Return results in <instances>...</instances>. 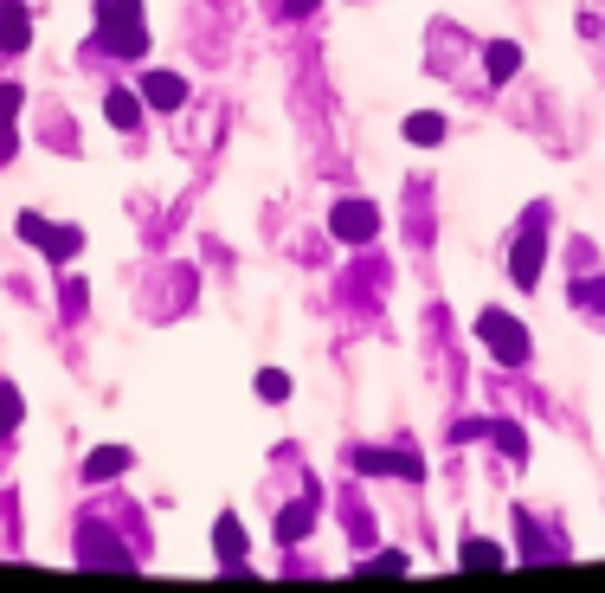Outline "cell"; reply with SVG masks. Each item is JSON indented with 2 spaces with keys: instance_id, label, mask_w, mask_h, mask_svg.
Here are the masks:
<instances>
[{
  "instance_id": "obj_1",
  "label": "cell",
  "mask_w": 605,
  "mask_h": 593,
  "mask_svg": "<svg viewBox=\"0 0 605 593\" xmlns=\"http://www.w3.org/2000/svg\"><path fill=\"white\" fill-rule=\"evenodd\" d=\"M97 52L110 59H148V20L142 0H97Z\"/></svg>"
},
{
  "instance_id": "obj_2",
  "label": "cell",
  "mask_w": 605,
  "mask_h": 593,
  "mask_svg": "<svg viewBox=\"0 0 605 593\" xmlns=\"http://www.w3.org/2000/svg\"><path fill=\"white\" fill-rule=\"evenodd\" d=\"M476 336H483V349H489L503 368H522V362L535 355L529 323H522V316H509V310H483V316H476Z\"/></svg>"
},
{
  "instance_id": "obj_3",
  "label": "cell",
  "mask_w": 605,
  "mask_h": 593,
  "mask_svg": "<svg viewBox=\"0 0 605 593\" xmlns=\"http://www.w3.org/2000/svg\"><path fill=\"white\" fill-rule=\"evenodd\" d=\"M541 265H547V226H541V207H535L529 226L516 232V245H509V278H516V291H535Z\"/></svg>"
},
{
  "instance_id": "obj_4",
  "label": "cell",
  "mask_w": 605,
  "mask_h": 593,
  "mask_svg": "<svg viewBox=\"0 0 605 593\" xmlns=\"http://www.w3.org/2000/svg\"><path fill=\"white\" fill-rule=\"evenodd\" d=\"M348 471H367V477H425V458L400 445V451H380V445H348Z\"/></svg>"
},
{
  "instance_id": "obj_5",
  "label": "cell",
  "mask_w": 605,
  "mask_h": 593,
  "mask_svg": "<svg viewBox=\"0 0 605 593\" xmlns=\"http://www.w3.org/2000/svg\"><path fill=\"white\" fill-rule=\"evenodd\" d=\"M329 232H336L341 245H367V239L380 232V207H374V201H336Z\"/></svg>"
},
{
  "instance_id": "obj_6",
  "label": "cell",
  "mask_w": 605,
  "mask_h": 593,
  "mask_svg": "<svg viewBox=\"0 0 605 593\" xmlns=\"http://www.w3.org/2000/svg\"><path fill=\"white\" fill-rule=\"evenodd\" d=\"M213 555H219V568H226V574H239V568H245V555H252V535H245V522L232 517V510L213 522Z\"/></svg>"
},
{
  "instance_id": "obj_7",
  "label": "cell",
  "mask_w": 605,
  "mask_h": 593,
  "mask_svg": "<svg viewBox=\"0 0 605 593\" xmlns=\"http://www.w3.org/2000/svg\"><path fill=\"white\" fill-rule=\"evenodd\" d=\"M135 90H142V104H148V110H181V104H187V77H181V72H142Z\"/></svg>"
},
{
  "instance_id": "obj_8",
  "label": "cell",
  "mask_w": 605,
  "mask_h": 593,
  "mask_svg": "<svg viewBox=\"0 0 605 593\" xmlns=\"http://www.w3.org/2000/svg\"><path fill=\"white\" fill-rule=\"evenodd\" d=\"M26 46H33V13H26V0H0V52L20 59Z\"/></svg>"
},
{
  "instance_id": "obj_9",
  "label": "cell",
  "mask_w": 605,
  "mask_h": 593,
  "mask_svg": "<svg viewBox=\"0 0 605 593\" xmlns=\"http://www.w3.org/2000/svg\"><path fill=\"white\" fill-rule=\"evenodd\" d=\"M310 529H316V491H303L297 504H283V510H277V542H283V548H297Z\"/></svg>"
},
{
  "instance_id": "obj_10",
  "label": "cell",
  "mask_w": 605,
  "mask_h": 593,
  "mask_svg": "<svg viewBox=\"0 0 605 593\" xmlns=\"http://www.w3.org/2000/svg\"><path fill=\"white\" fill-rule=\"evenodd\" d=\"M20 104H26V90L20 84H0V161L20 155Z\"/></svg>"
},
{
  "instance_id": "obj_11",
  "label": "cell",
  "mask_w": 605,
  "mask_h": 593,
  "mask_svg": "<svg viewBox=\"0 0 605 593\" xmlns=\"http://www.w3.org/2000/svg\"><path fill=\"white\" fill-rule=\"evenodd\" d=\"M483 72H489V84H509V77L522 72V46L516 39H489L483 46Z\"/></svg>"
},
{
  "instance_id": "obj_12",
  "label": "cell",
  "mask_w": 605,
  "mask_h": 593,
  "mask_svg": "<svg viewBox=\"0 0 605 593\" xmlns=\"http://www.w3.org/2000/svg\"><path fill=\"white\" fill-rule=\"evenodd\" d=\"M130 464H135L130 445H97V451L84 458V477H90V484H97V477H123Z\"/></svg>"
},
{
  "instance_id": "obj_13",
  "label": "cell",
  "mask_w": 605,
  "mask_h": 593,
  "mask_svg": "<svg viewBox=\"0 0 605 593\" xmlns=\"http://www.w3.org/2000/svg\"><path fill=\"white\" fill-rule=\"evenodd\" d=\"M142 110H148L142 90H110V97H104V117H110L117 130H142Z\"/></svg>"
},
{
  "instance_id": "obj_14",
  "label": "cell",
  "mask_w": 605,
  "mask_h": 593,
  "mask_svg": "<svg viewBox=\"0 0 605 593\" xmlns=\"http://www.w3.org/2000/svg\"><path fill=\"white\" fill-rule=\"evenodd\" d=\"M39 252H46L52 265H71V258L84 252V232H77V226H46V239H39Z\"/></svg>"
},
{
  "instance_id": "obj_15",
  "label": "cell",
  "mask_w": 605,
  "mask_h": 593,
  "mask_svg": "<svg viewBox=\"0 0 605 593\" xmlns=\"http://www.w3.org/2000/svg\"><path fill=\"white\" fill-rule=\"evenodd\" d=\"M406 143L438 148L445 143V117H438V110H412V117H406Z\"/></svg>"
},
{
  "instance_id": "obj_16",
  "label": "cell",
  "mask_w": 605,
  "mask_h": 593,
  "mask_svg": "<svg viewBox=\"0 0 605 593\" xmlns=\"http://www.w3.org/2000/svg\"><path fill=\"white\" fill-rule=\"evenodd\" d=\"M458 561H464V568H503L509 555H503V542H483V535H476V542L458 548Z\"/></svg>"
},
{
  "instance_id": "obj_17",
  "label": "cell",
  "mask_w": 605,
  "mask_h": 593,
  "mask_svg": "<svg viewBox=\"0 0 605 593\" xmlns=\"http://www.w3.org/2000/svg\"><path fill=\"white\" fill-rule=\"evenodd\" d=\"M20 420H26V400H20V387H13V380H0V439H7V433H20Z\"/></svg>"
},
{
  "instance_id": "obj_18",
  "label": "cell",
  "mask_w": 605,
  "mask_h": 593,
  "mask_svg": "<svg viewBox=\"0 0 605 593\" xmlns=\"http://www.w3.org/2000/svg\"><path fill=\"white\" fill-rule=\"evenodd\" d=\"M258 394H265L270 407H277V400H290V374H283V368H265V374H258Z\"/></svg>"
},
{
  "instance_id": "obj_19",
  "label": "cell",
  "mask_w": 605,
  "mask_h": 593,
  "mask_svg": "<svg viewBox=\"0 0 605 593\" xmlns=\"http://www.w3.org/2000/svg\"><path fill=\"white\" fill-rule=\"evenodd\" d=\"M412 561H406L400 548H387V555H374V561H361V574H406Z\"/></svg>"
},
{
  "instance_id": "obj_20",
  "label": "cell",
  "mask_w": 605,
  "mask_h": 593,
  "mask_svg": "<svg viewBox=\"0 0 605 593\" xmlns=\"http://www.w3.org/2000/svg\"><path fill=\"white\" fill-rule=\"evenodd\" d=\"M84 561H110V568H130V555H123V548H110V542H84Z\"/></svg>"
},
{
  "instance_id": "obj_21",
  "label": "cell",
  "mask_w": 605,
  "mask_h": 593,
  "mask_svg": "<svg viewBox=\"0 0 605 593\" xmlns=\"http://www.w3.org/2000/svg\"><path fill=\"white\" fill-rule=\"evenodd\" d=\"M489 433H496V426H489V420H458V426H451V445H471V439H489Z\"/></svg>"
},
{
  "instance_id": "obj_22",
  "label": "cell",
  "mask_w": 605,
  "mask_h": 593,
  "mask_svg": "<svg viewBox=\"0 0 605 593\" xmlns=\"http://www.w3.org/2000/svg\"><path fill=\"white\" fill-rule=\"evenodd\" d=\"M573 296H580L586 310H605V271L600 278H586V285H573Z\"/></svg>"
},
{
  "instance_id": "obj_23",
  "label": "cell",
  "mask_w": 605,
  "mask_h": 593,
  "mask_svg": "<svg viewBox=\"0 0 605 593\" xmlns=\"http://www.w3.org/2000/svg\"><path fill=\"white\" fill-rule=\"evenodd\" d=\"M348 529H354V542H374V517L361 504H348Z\"/></svg>"
},
{
  "instance_id": "obj_24",
  "label": "cell",
  "mask_w": 605,
  "mask_h": 593,
  "mask_svg": "<svg viewBox=\"0 0 605 593\" xmlns=\"http://www.w3.org/2000/svg\"><path fill=\"white\" fill-rule=\"evenodd\" d=\"M20 239L39 245V239H46V220H39V214H20Z\"/></svg>"
},
{
  "instance_id": "obj_25",
  "label": "cell",
  "mask_w": 605,
  "mask_h": 593,
  "mask_svg": "<svg viewBox=\"0 0 605 593\" xmlns=\"http://www.w3.org/2000/svg\"><path fill=\"white\" fill-rule=\"evenodd\" d=\"M496 445H503L509 458H522V451H529V445H522V433H516V426H496Z\"/></svg>"
},
{
  "instance_id": "obj_26",
  "label": "cell",
  "mask_w": 605,
  "mask_h": 593,
  "mask_svg": "<svg viewBox=\"0 0 605 593\" xmlns=\"http://www.w3.org/2000/svg\"><path fill=\"white\" fill-rule=\"evenodd\" d=\"M77 310H84V285H77V278H65V316H77Z\"/></svg>"
},
{
  "instance_id": "obj_27",
  "label": "cell",
  "mask_w": 605,
  "mask_h": 593,
  "mask_svg": "<svg viewBox=\"0 0 605 593\" xmlns=\"http://www.w3.org/2000/svg\"><path fill=\"white\" fill-rule=\"evenodd\" d=\"M283 13H290V20H303V13H316V0H283Z\"/></svg>"
}]
</instances>
